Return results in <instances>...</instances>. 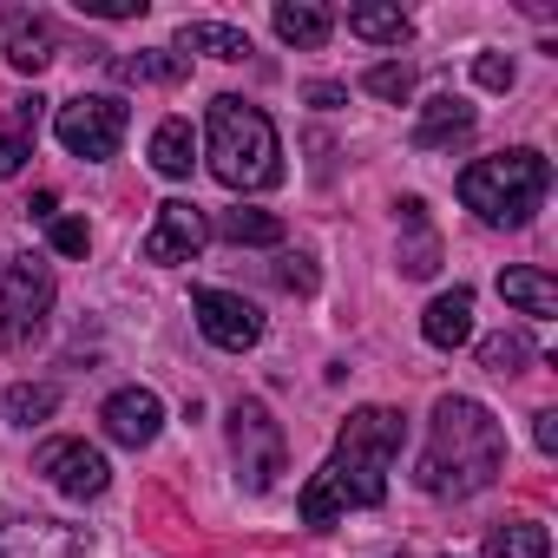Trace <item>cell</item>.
<instances>
[{"label":"cell","mask_w":558,"mask_h":558,"mask_svg":"<svg viewBox=\"0 0 558 558\" xmlns=\"http://www.w3.org/2000/svg\"><path fill=\"white\" fill-rule=\"evenodd\" d=\"M276 276H283V290L316 296V263H310V256H283V269H276Z\"/></svg>","instance_id":"32"},{"label":"cell","mask_w":558,"mask_h":558,"mask_svg":"<svg viewBox=\"0 0 558 558\" xmlns=\"http://www.w3.org/2000/svg\"><path fill=\"white\" fill-rule=\"evenodd\" d=\"M486 558H551V532L545 525H532V519H519V525H499V532H486V545H480Z\"/></svg>","instance_id":"23"},{"label":"cell","mask_w":558,"mask_h":558,"mask_svg":"<svg viewBox=\"0 0 558 558\" xmlns=\"http://www.w3.org/2000/svg\"><path fill=\"white\" fill-rule=\"evenodd\" d=\"M401 440H408V421H401L395 408H362V414H349V427H342V440H336V460L323 466V480L336 486L342 512L388 499V466L401 460Z\"/></svg>","instance_id":"4"},{"label":"cell","mask_w":558,"mask_h":558,"mask_svg":"<svg viewBox=\"0 0 558 558\" xmlns=\"http://www.w3.org/2000/svg\"><path fill=\"white\" fill-rule=\"evenodd\" d=\"M112 73L132 80V86H178L184 80V53H119Z\"/></svg>","instance_id":"24"},{"label":"cell","mask_w":558,"mask_h":558,"mask_svg":"<svg viewBox=\"0 0 558 558\" xmlns=\"http://www.w3.org/2000/svg\"><path fill=\"white\" fill-rule=\"evenodd\" d=\"M204 236H210L204 210L184 204V197H171V204H158V223L145 236V263H191L204 250Z\"/></svg>","instance_id":"11"},{"label":"cell","mask_w":558,"mask_h":558,"mask_svg":"<svg viewBox=\"0 0 558 558\" xmlns=\"http://www.w3.org/2000/svg\"><path fill=\"white\" fill-rule=\"evenodd\" d=\"M230 453H236V480L243 493H269L283 473V427L269 421L263 401H236L230 408Z\"/></svg>","instance_id":"6"},{"label":"cell","mask_w":558,"mask_h":558,"mask_svg":"<svg viewBox=\"0 0 558 558\" xmlns=\"http://www.w3.org/2000/svg\"><path fill=\"white\" fill-rule=\"evenodd\" d=\"M0 27H8V60H14L21 73H40V66L53 60V21H40V14H27V8H14Z\"/></svg>","instance_id":"14"},{"label":"cell","mask_w":558,"mask_h":558,"mask_svg":"<svg viewBox=\"0 0 558 558\" xmlns=\"http://www.w3.org/2000/svg\"><path fill=\"white\" fill-rule=\"evenodd\" d=\"M545 191H551V165H545V151H532V145H512V151L480 158V165L460 171V204H466L480 223H493V230H525V223L538 217Z\"/></svg>","instance_id":"3"},{"label":"cell","mask_w":558,"mask_h":558,"mask_svg":"<svg viewBox=\"0 0 558 558\" xmlns=\"http://www.w3.org/2000/svg\"><path fill=\"white\" fill-rule=\"evenodd\" d=\"M525 362H532V336L525 329H499V336L480 342V368H493V375H519Z\"/></svg>","instance_id":"25"},{"label":"cell","mask_w":558,"mask_h":558,"mask_svg":"<svg viewBox=\"0 0 558 558\" xmlns=\"http://www.w3.org/2000/svg\"><path fill=\"white\" fill-rule=\"evenodd\" d=\"M93 532L66 519H8L0 525V558H86Z\"/></svg>","instance_id":"10"},{"label":"cell","mask_w":558,"mask_h":558,"mask_svg":"<svg viewBox=\"0 0 558 558\" xmlns=\"http://www.w3.org/2000/svg\"><path fill=\"white\" fill-rule=\"evenodd\" d=\"M473 80H480L486 93H506V86L519 80V66H512L506 53H480V60H473Z\"/></svg>","instance_id":"29"},{"label":"cell","mask_w":558,"mask_h":558,"mask_svg":"<svg viewBox=\"0 0 558 558\" xmlns=\"http://www.w3.org/2000/svg\"><path fill=\"white\" fill-rule=\"evenodd\" d=\"M191 310H197V329H204L217 349H230V355H243V349L263 342V310L243 303V296H230V290H197Z\"/></svg>","instance_id":"9"},{"label":"cell","mask_w":558,"mask_h":558,"mask_svg":"<svg viewBox=\"0 0 558 558\" xmlns=\"http://www.w3.org/2000/svg\"><path fill=\"white\" fill-rule=\"evenodd\" d=\"M80 14H99V21H138L145 0H80Z\"/></svg>","instance_id":"33"},{"label":"cell","mask_w":558,"mask_h":558,"mask_svg":"<svg viewBox=\"0 0 558 558\" xmlns=\"http://www.w3.org/2000/svg\"><path fill=\"white\" fill-rule=\"evenodd\" d=\"M401 223L414 230V243L401 250V269H408V276H434V269H440V236L427 230V204H421V197H401Z\"/></svg>","instance_id":"19"},{"label":"cell","mask_w":558,"mask_h":558,"mask_svg":"<svg viewBox=\"0 0 558 558\" xmlns=\"http://www.w3.org/2000/svg\"><path fill=\"white\" fill-rule=\"evenodd\" d=\"M349 34L368 40V47H408L414 40V21L401 8H381V0H362V8H349Z\"/></svg>","instance_id":"18"},{"label":"cell","mask_w":558,"mask_h":558,"mask_svg":"<svg viewBox=\"0 0 558 558\" xmlns=\"http://www.w3.org/2000/svg\"><path fill=\"white\" fill-rule=\"evenodd\" d=\"M204 151H210L217 184H230V191H269L276 178H283V145H276L269 112L250 106V99H236V93L210 99Z\"/></svg>","instance_id":"2"},{"label":"cell","mask_w":558,"mask_h":558,"mask_svg":"<svg viewBox=\"0 0 558 558\" xmlns=\"http://www.w3.org/2000/svg\"><path fill=\"white\" fill-rule=\"evenodd\" d=\"M499 296L519 310V316H558V283H551V276L545 269H532V263H519V269H506L499 276Z\"/></svg>","instance_id":"17"},{"label":"cell","mask_w":558,"mask_h":558,"mask_svg":"<svg viewBox=\"0 0 558 558\" xmlns=\"http://www.w3.org/2000/svg\"><path fill=\"white\" fill-rule=\"evenodd\" d=\"M34 473H47L66 499H99V493H106V480H112L106 453H99V447H86V440H47V447L34 453Z\"/></svg>","instance_id":"8"},{"label":"cell","mask_w":558,"mask_h":558,"mask_svg":"<svg viewBox=\"0 0 558 558\" xmlns=\"http://www.w3.org/2000/svg\"><path fill=\"white\" fill-rule=\"evenodd\" d=\"M473 132V106L460 99V93H440V99H427V112H421V125H414V145L421 151H440V145H453V138H466Z\"/></svg>","instance_id":"15"},{"label":"cell","mask_w":558,"mask_h":558,"mask_svg":"<svg viewBox=\"0 0 558 558\" xmlns=\"http://www.w3.org/2000/svg\"><path fill=\"white\" fill-rule=\"evenodd\" d=\"M532 440H538V453H558V414H551V408L532 421Z\"/></svg>","instance_id":"35"},{"label":"cell","mask_w":558,"mask_h":558,"mask_svg":"<svg viewBox=\"0 0 558 558\" xmlns=\"http://www.w3.org/2000/svg\"><path fill=\"white\" fill-rule=\"evenodd\" d=\"M191 125L184 119H165L158 132H151V171L158 178H191Z\"/></svg>","instance_id":"22"},{"label":"cell","mask_w":558,"mask_h":558,"mask_svg":"<svg viewBox=\"0 0 558 558\" xmlns=\"http://www.w3.org/2000/svg\"><path fill=\"white\" fill-rule=\"evenodd\" d=\"M296 512H303V525H336V519H342V499H336V486H329V480L316 473V480L303 486Z\"/></svg>","instance_id":"28"},{"label":"cell","mask_w":558,"mask_h":558,"mask_svg":"<svg viewBox=\"0 0 558 558\" xmlns=\"http://www.w3.org/2000/svg\"><path fill=\"white\" fill-rule=\"evenodd\" d=\"M395 558H401V551H395Z\"/></svg>","instance_id":"36"},{"label":"cell","mask_w":558,"mask_h":558,"mask_svg":"<svg viewBox=\"0 0 558 558\" xmlns=\"http://www.w3.org/2000/svg\"><path fill=\"white\" fill-rule=\"evenodd\" d=\"M178 47H184V53H210V60H243V53H250V34H236V27H223V21H184Z\"/></svg>","instance_id":"21"},{"label":"cell","mask_w":558,"mask_h":558,"mask_svg":"<svg viewBox=\"0 0 558 558\" xmlns=\"http://www.w3.org/2000/svg\"><path fill=\"white\" fill-rule=\"evenodd\" d=\"M362 86H368L375 99H388V106H408V99H414V73H408L401 60H381V66H368V73H362Z\"/></svg>","instance_id":"27"},{"label":"cell","mask_w":558,"mask_h":558,"mask_svg":"<svg viewBox=\"0 0 558 558\" xmlns=\"http://www.w3.org/2000/svg\"><path fill=\"white\" fill-rule=\"evenodd\" d=\"M8 421L14 427H34V421H47L53 408H60V388H47V381H21V388H8Z\"/></svg>","instance_id":"26"},{"label":"cell","mask_w":558,"mask_h":558,"mask_svg":"<svg viewBox=\"0 0 558 558\" xmlns=\"http://www.w3.org/2000/svg\"><path fill=\"white\" fill-rule=\"evenodd\" d=\"M34 158V138L27 132H0V178H21Z\"/></svg>","instance_id":"30"},{"label":"cell","mask_w":558,"mask_h":558,"mask_svg":"<svg viewBox=\"0 0 558 558\" xmlns=\"http://www.w3.org/2000/svg\"><path fill=\"white\" fill-rule=\"evenodd\" d=\"M125 99H112V93H80V99H66L60 112H53V132H60V145L73 151V158H112L119 151V138H125Z\"/></svg>","instance_id":"7"},{"label":"cell","mask_w":558,"mask_h":558,"mask_svg":"<svg viewBox=\"0 0 558 558\" xmlns=\"http://www.w3.org/2000/svg\"><path fill=\"white\" fill-rule=\"evenodd\" d=\"M99 421H106V434H112L119 447H151L158 427H165V401H158L151 388H119Z\"/></svg>","instance_id":"12"},{"label":"cell","mask_w":558,"mask_h":558,"mask_svg":"<svg viewBox=\"0 0 558 558\" xmlns=\"http://www.w3.org/2000/svg\"><path fill=\"white\" fill-rule=\"evenodd\" d=\"M421 336H427L434 349H466V342H473V290L434 296L427 316H421Z\"/></svg>","instance_id":"13"},{"label":"cell","mask_w":558,"mask_h":558,"mask_svg":"<svg viewBox=\"0 0 558 558\" xmlns=\"http://www.w3.org/2000/svg\"><path fill=\"white\" fill-rule=\"evenodd\" d=\"M506 466V434L499 421L466 401V395H447L434 401V427H427V453H421V493H440V499H473L499 480Z\"/></svg>","instance_id":"1"},{"label":"cell","mask_w":558,"mask_h":558,"mask_svg":"<svg viewBox=\"0 0 558 558\" xmlns=\"http://www.w3.org/2000/svg\"><path fill=\"white\" fill-rule=\"evenodd\" d=\"M269 21H276V40H283V47H303V53L329 47V34H336V21L316 8V0H283Z\"/></svg>","instance_id":"16"},{"label":"cell","mask_w":558,"mask_h":558,"mask_svg":"<svg viewBox=\"0 0 558 558\" xmlns=\"http://www.w3.org/2000/svg\"><path fill=\"white\" fill-rule=\"evenodd\" d=\"M53 250H60V256H86V250H93V230H86L80 217H53Z\"/></svg>","instance_id":"31"},{"label":"cell","mask_w":558,"mask_h":558,"mask_svg":"<svg viewBox=\"0 0 558 558\" xmlns=\"http://www.w3.org/2000/svg\"><path fill=\"white\" fill-rule=\"evenodd\" d=\"M303 99H310L316 112H336V106H349V86H336V80H316V86H303Z\"/></svg>","instance_id":"34"},{"label":"cell","mask_w":558,"mask_h":558,"mask_svg":"<svg viewBox=\"0 0 558 558\" xmlns=\"http://www.w3.org/2000/svg\"><path fill=\"white\" fill-rule=\"evenodd\" d=\"M47 316H53V269L27 250L8 263V296H0V336H8V349L27 355L34 336L47 329Z\"/></svg>","instance_id":"5"},{"label":"cell","mask_w":558,"mask_h":558,"mask_svg":"<svg viewBox=\"0 0 558 558\" xmlns=\"http://www.w3.org/2000/svg\"><path fill=\"white\" fill-rule=\"evenodd\" d=\"M217 236H223V243H283L290 230H283V217H276V210H243V204H230V210H217Z\"/></svg>","instance_id":"20"}]
</instances>
